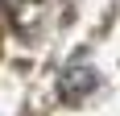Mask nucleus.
I'll return each mask as SVG.
<instances>
[{
  "mask_svg": "<svg viewBox=\"0 0 120 116\" xmlns=\"http://www.w3.org/2000/svg\"><path fill=\"white\" fill-rule=\"evenodd\" d=\"M87 91H95V70H91V66L66 70V79H62V95H66V100H79V95H87Z\"/></svg>",
  "mask_w": 120,
  "mask_h": 116,
  "instance_id": "nucleus-1",
  "label": "nucleus"
}]
</instances>
